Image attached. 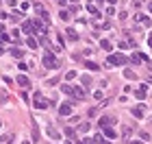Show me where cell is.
<instances>
[{
  "label": "cell",
  "mask_w": 152,
  "mask_h": 144,
  "mask_svg": "<svg viewBox=\"0 0 152 144\" xmlns=\"http://www.w3.org/2000/svg\"><path fill=\"white\" fill-rule=\"evenodd\" d=\"M72 107H74V100H65V103H61L59 114L61 116H70V114H72Z\"/></svg>",
  "instance_id": "obj_3"
},
{
  "label": "cell",
  "mask_w": 152,
  "mask_h": 144,
  "mask_svg": "<svg viewBox=\"0 0 152 144\" xmlns=\"http://www.w3.org/2000/svg\"><path fill=\"white\" fill-rule=\"evenodd\" d=\"M87 11H89V13H93V15H100V13H98V9H96L93 5H87Z\"/></svg>",
  "instance_id": "obj_18"
},
{
  "label": "cell",
  "mask_w": 152,
  "mask_h": 144,
  "mask_svg": "<svg viewBox=\"0 0 152 144\" xmlns=\"http://www.w3.org/2000/svg\"><path fill=\"white\" fill-rule=\"evenodd\" d=\"M100 144H111V142H107V140H102V142H100Z\"/></svg>",
  "instance_id": "obj_31"
},
{
  "label": "cell",
  "mask_w": 152,
  "mask_h": 144,
  "mask_svg": "<svg viewBox=\"0 0 152 144\" xmlns=\"http://www.w3.org/2000/svg\"><path fill=\"white\" fill-rule=\"evenodd\" d=\"M128 144H141V142H139V140H132V142H128Z\"/></svg>",
  "instance_id": "obj_29"
},
{
  "label": "cell",
  "mask_w": 152,
  "mask_h": 144,
  "mask_svg": "<svg viewBox=\"0 0 152 144\" xmlns=\"http://www.w3.org/2000/svg\"><path fill=\"white\" fill-rule=\"evenodd\" d=\"M70 2H72V5H76V2H78V0H70Z\"/></svg>",
  "instance_id": "obj_32"
},
{
  "label": "cell",
  "mask_w": 152,
  "mask_h": 144,
  "mask_svg": "<svg viewBox=\"0 0 152 144\" xmlns=\"http://www.w3.org/2000/svg\"><path fill=\"white\" fill-rule=\"evenodd\" d=\"M59 18H61V20H70V13H68V11H61Z\"/></svg>",
  "instance_id": "obj_24"
},
{
  "label": "cell",
  "mask_w": 152,
  "mask_h": 144,
  "mask_svg": "<svg viewBox=\"0 0 152 144\" xmlns=\"http://www.w3.org/2000/svg\"><path fill=\"white\" fill-rule=\"evenodd\" d=\"M102 140H104V138H102V135H100V133H98V135H93V144H100V142H102Z\"/></svg>",
  "instance_id": "obj_22"
},
{
  "label": "cell",
  "mask_w": 152,
  "mask_h": 144,
  "mask_svg": "<svg viewBox=\"0 0 152 144\" xmlns=\"http://www.w3.org/2000/svg\"><path fill=\"white\" fill-rule=\"evenodd\" d=\"M11 55L18 57V59H22V57H24V53H22V48H11Z\"/></svg>",
  "instance_id": "obj_13"
},
{
  "label": "cell",
  "mask_w": 152,
  "mask_h": 144,
  "mask_svg": "<svg viewBox=\"0 0 152 144\" xmlns=\"http://www.w3.org/2000/svg\"><path fill=\"white\" fill-rule=\"evenodd\" d=\"M68 144H72V142H68Z\"/></svg>",
  "instance_id": "obj_36"
},
{
  "label": "cell",
  "mask_w": 152,
  "mask_h": 144,
  "mask_svg": "<svg viewBox=\"0 0 152 144\" xmlns=\"http://www.w3.org/2000/svg\"><path fill=\"white\" fill-rule=\"evenodd\" d=\"M48 135H50L52 140H59V131L54 129V127H48Z\"/></svg>",
  "instance_id": "obj_10"
},
{
  "label": "cell",
  "mask_w": 152,
  "mask_h": 144,
  "mask_svg": "<svg viewBox=\"0 0 152 144\" xmlns=\"http://www.w3.org/2000/svg\"><path fill=\"white\" fill-rule=\"evenodd\" d=\"M130 127H124V129H122V135H124V138H128V135H130Z\"/></svg>",
  "instance_id": "obj_20"
},
{
  "label": "cell",
  "mask_w": 152,
  "mask_h": 144,
  "mask_svg": "<svg viewBox=\"0 0 152 144\" xmlns=\"http://www.w3.org/2000/svg\"><path fill=\"white\" fill-rule=\"evenodd\" d=\"M104 135H107L109 140H113V138H115V135H118V133H115V131H113L111 127H104Z\"/></svg>",
  "instance_id": "obj_11"
},
{
  "label": "cell",
  "mask_w": 152,
  "mask_h": 144,
  "mask_svg": "<svg viewBox=\"0 0 152 144\" xmlns=\"http://www.w3.org/2000/svg\"><path fill=\"white\" fill-rule=\"evenodd\" d=\"M33 103H35V105H33V107H37V109H46V107H48V105H50V103H48V100H46V98H44V96H41V94H39V92H37V94H35V98H33Z\"/></svg>",
  "instance_id": "obj_2"
},
{
  "label": "cell",
  "mask_w": 152,
  "mask_h": 144,
  "mask_svg": "<svg viewBox=\"0 0 152 144\" xmlns=\"http://www.w3.org/2000/svg\"><path fill=\"white\" fill-rule=\"evenodd\" d=\"M18 85H22V87H28V85H30V81H28V76H24V74H20V76H18Z\"/></svg>",
  "instance_id": "obj_8"
},
{
  "label": "cell",
  "mask_w": 152,
  "mask_h": 144,
  "mask_svg": "<svg viewBox=\"0 0 152 144\" xmlns=\"http://www.w3.org/2000/svg\"><path fill=\"white\" fill-rule=\"evenodd\" d=\"M44 66H46L48 70H54V68H59V61L54 59L52 55H46V57H44Z\"/></svg>",
  "instance_id": "obj_5"
},
{
  "label": "cell",
  "mask_w": 152,
  "mask_h": 144,
  "mask_svg": "<svg viewBox=\"0 0 152 144\" xmlns=\"http://www.w3.org/2000/svg\"><path fill=\"white\" fill-rule=\"evenodd\" d=\"M65 135H68V138H72V140H76V133H74L72 129H65Z\"/></svg>",
  "instance_id": "obj_21"
},
{
  "label": "cell",
  "mask_w": 152,
  "mask_h": 144,
  "mask_svg": "<svg viewBox=\"0 0 152 144\" xmlns=\"http://www.w3.org/2000/svg\"><path fill=\"white\" fill-rule=\"evenodd\" d=\"M87 68H89V70H98V63H93V61H87Z\"/></svg>",
  "instance_id": "obj_23"
},
{
  "label": "cell",
  "mask_w": 152,
  "mask_h": 144,
  "mask_svg": "<svg viewBox=\"0 0 152 144\" xmlns=\"http://www.w3.org/2000/svg\"><path fill=\"white\" fill-rule=\"evenodd\" d=\"M87 129H89V124H87V122L78 124V131H80V133H85V131H87Z\"/></svg>",
  "instance_id": "obj_19"
},
{
  "label": "cell",
  "mask_w": 152,
  "mask_h": 144,
  "mask_svg": "<svg viewBox=\"0 0 152 144\" xmlns=\"http://www.w3.org/2000/svg\"><path fill=\"white\" fill-rule=\"evenodd\" d=\"M100 46H102V48L107 50V53H111V50H113V44H111V42H107V40H102V42H100Z\"/></svg>",
  "instance_id": "obj_12"
},
{
  "label": "cell",
  "mask_w": 152,
  "mask_h": 144,
  "mask_svg": "<svg viewBox=\"0 0 152 144\" xmlns=\"http://www.w3.org/2000/svg\"><path fill=\"white\" fill-rule=\"evenodd\" d=\"M5 2H7L9 7H15V0H5Z\"/></svg>",
  "instance_id": "obj_27"
},
{
  "label": "cell",
  "mask_w": 152,
  "mask_h": 144,
  "mask_svg": "<svg viewBox=\"0 0 152 144\" xmlns=\"http://www.w3.org/2000/svg\"><path fill=\"white\" fill-rule=\"evenodd\" d=\"M61 89H63L68 96H74L76 100H83V98H85L83 87H78V85H61Z\"/></svg>",
  "instance_id": "obj_1"
},
{
  "label": "cell",
  "mask_w": 152,
  "mask_h": 144,
  "mask_svg": "<svg viewBox=\"0 0 152 144\" xmlns=\"http://www.w3.org/2000/svg\"><path fill=\"white\" fill-rule=\"evenodd\" d=\"M135 96H137V98H146V87H143V85H141V89H137V92H135Z\"/></svg>",
  "instance_id": "obj_15"
},
{
  "label": "cell",
  "mask_w": 152,
  "mask_h": 144,
  "mask_svg": "<svg viewBox=\"0 0 152 144\" xmlns=\"http://www.w3.org/2000/svg\"><path fill=\"white\" fill-rule=\"evenodd\" d=\"M22 144H28V142H22Z\"/></svg>",
  "instance_id": "obj_35"
},
{
  "label": "cell",
  "mask_w": 152,
  "mask_h": 144,
  "mask_svg": "<svg viewBox=\"0 0 152 144\" xmlns=\"http://www.w3.org/2000/svg\"><path fill=\"white\" fill-rule=\"evenodd\" d=\"M150 48H152V37H150Z\"/></svg>",
  "instance_id": "obj_33"
},
{
  "label": "cell",
  "mask_w": 152,
  "mask_h": 144,
  "mask_svg": "<svg viewBox=\"0 0 152 144\" xmlns=\"http://www.w3.org/2000/svg\"><path fill=\"white\" fill-rule=\"evenodd\" d=\"M22 31H24V33L28 35L30 31H33V24H30V22H24V26H22Z\"/></svg>",
  "instance_id": "obj_17"
},
{
  "label": "cell",
  "mask_w": 152,
  "mask_h": 144,
  "mask_svg": "<svg viewBox=\"0 0 152 144\" xmlns=\"http://www.w3.org/2000/svg\"><path fill=\"white\" fill-rule=\"evenodd\" d=\"M57 5H61V7H63V5H65V0H57Z\"/></svg>",
  "instance_id": "obj_28"
},
{
  "label": "cell",
  "mask_w": 152,
  "mask_h": 144,
  "mask_svg": "<svg viewBox=\"0 0 152 144\" xmlns=\"http://www.w3.org/2000/svg\"><path fill=\"white\" fill-rule=\"evenodd\" d=\"M113 124H115V118H113V116H102V118H100V127H113Z\"/></svg>",
  "instance_id": "obj_6"
},
{
  "label": "cell",
  "mask_w": 152,
  "mask_h": 144,
  "mask_svg": "<svg viewBox=\"0 0 152 144\" xmlns=\"http://www.w3.org/2000/svg\"><path fill=\"white\" fill-rule=\"evenodd\" d=\"M2 53H5V50H2V48H0V55H2Z\"/></svg>",
  "instance_id": "obj_34"
},
{
  "label": "cell",
  "mask_w": 152,
  "mask_h": 144,
  "mask_svg": "<svg viewBox=\"0 0 152 144\" xmlns=\"http://www.w3.org/2000/svg\"><path fill=\"white\" fill-rule=\"evenodd\" d=\"M2 42H9V35H5V33H0V44Z\"/></svg>",
  "instance_id": "obj_26"
},
{
  "label": "cell",
  "mask_w": 152,
  "mask_h": 144,
  "mask_svg": "<svg viewBox=\"0 0 152 144\" xmlns=\"http://www.w3.org/2000/svg\"><path fill=\"white\" fill-rule=\"evenodd\" d=\"M65 35H68V40H72V42H78L80 40V35L76 33L74 29H68V33H65Z\"/></svg>",
  "instance_id": "obj_7"
},
{
  "label": "cell",
  "mask_w": 152,
  "mask_h": 144,
  "mask_svg": "<svg viewBox=\"0 0 152 144\" xmlns=\"http://www.w3.org/2000/svg\"><path fill=\"white\" fill-rule=\"evenodd\" d=\"M107 2H109V5H115V2H118V0H107Z\"/></svg>",
  "instance_id": "obj_30"
},
{
  "label": "cell",
  "mask_w": 152,
  "mask_h": 144,
  "mask_svg": "<svg viewBox=\"0 0 152 144\" xmlns=\"http://www.w3.org/2000/svg\"><path fill=\"white\" fill-rule=\"evenodd\" d=\"M80 81H83V85H85V87H87V85L91 83V79H89V76H83V79H80Z\"/></svg>",
  "instance_id": "obj_25"
},
{
  "label": "cell",
  "mask_w": 152,
  "mask_h": 144,
  "mask_svg": "<svg viewBox=\"0 0 152 144\" xmlns=\"http://www.w3.org/2000/svg\"><path fill=\"white\" fill-rule=\"evenodd\" d=\"M39 40H35V37H28V48H37Z\"/></svg>",
  "instance_id": "obj_16"
},
{
  "label": "cell",
  "mask_w": 152,
  "mask_h": 144,
  "mask_svg": "<svg viewBox=\"0 0 152 144\" xmlns=\"http://www.w3.org/2000/svg\"><path fill=\"white\" fill-rule=\"evenodd\" d=\"M78 144H83V142H78Z\"/></svg>",
  "instance_id": "obj_37"
},
{
  "label": "cell",
  "mask_w": 152,
  "mask_h": 144,
  "mask_svg": "<svg viewBox=\"0 0 152 144\" xmlns=\"http://www.w3.org/2000/svg\"><path fill=\"white\" fill-rule=\"evenodd\" d=\"M124 76H126V79H130V81H135V79H137V74H135L132 70H124Z\"/></svg>",
  "instance_id": "obj_14"
},
{
  "label": "cell",
  "mask_w": 152,
  "mask_h": 144,
  "mask_svg": "<svg viewBox=\"0 0 152 144\" xmlns=\"http://www.w3.org/2000/svg\"><path fill=\"white\" fill-rule=\"evenodd\" d=\"M107 61H109V63H111V66H122L124 61H126V57H122V55H115V53H111Z\"/></svg>",
  "instance_id": "obj_4"
},
{
  "label": "cell",
  "mask_w": 152,
  "mask_h": 144,
  "mask_svg": "<svg viewBox=\"0 0 152 144\" xmlns=\"http://www.w3.org/2000/svg\"><path fill=\"white\" fill-rule=\"evenodd\" d=\"M132 116H135V118H143V107H132Z\"/></svg>",
  "instance_id": "obj_9"
}]
</instances>
